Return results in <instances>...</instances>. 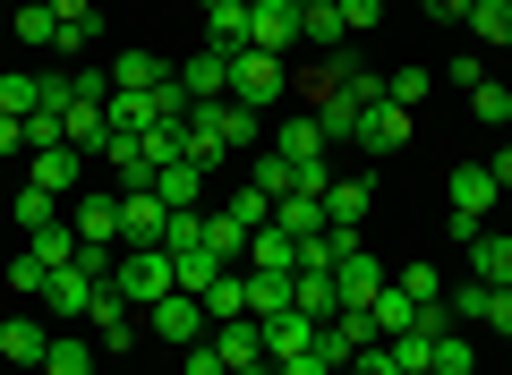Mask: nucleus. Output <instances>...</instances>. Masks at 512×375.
<instances>
[{"label":"nucleus","instance_id":"f257e3e1","mask_svg":"<svg viewBox=\"0 0 512 375\" xmlns=\"http://www.w3.org/2000/svg\"><path fill=\"white\" fill-rule=\"evenodd\" d=\"M111 290H120L137 316H146L154 299H171V290H180V273H171V256H163V248H128L120 265H111Z\"/></svg>","mask_w":512,"mask_h":375},{"label":"nucleus","instance_id":"f03ea898","mask_svg":"<svg viewBox=\"0 0 512 375\" xmlns=\"http://www.w3.org/2000/svg\"><path fill=\"white\" fill-rule=\"evenodd\" d=\"M282 94H291V69H282L274 52H231V103H248V111H274Z\"/></svg>","mask_w":512,"mask_h":375},{"label":"nucleus","instance_id":"7ed1b4c3","mask_svg":"<svg viewBox=\"0 0 512 375\" xmlns=\"http://www.w3.org/2000/svg\"><path fill=\"white\" fill-rule=\"evenodd\" d=\"M495 197H504V188H495V171H487V162H461V171H453V239H461V248H470V239H478V222L495 214Z\"/></svg>","mask_w":512,"mask_h":375},{"label":"nucleus","instance_id":"20e7f679","mask_svg":"<svg viewBox=\"0 0 512 375\" xmlns=\"http://www.w3.org/2000/svg\"><path fill=\"white\" fill-rule=\"evenodd\" d=\"M86 324H94V350H111V358H128L137 350V333H146V316H137V307L120 299V290H94V307H86Z\"/></svg>","mask_w":512,"mask_h":375},{"label":"nucleus","instance_id":"39448f33","mask_svg":"<svg viewBox=\"0 0 512 375\" xmlns=\"http://www.w3.org/2000/svg\"><path fill=\"white\" fill-rule=\"evenodd\" d=\"M146 333H163V341H180V350H188V341L214 333V316H205L197 290H171V299H154V307H146Z\"/></svg>","mask_w":512,"mask_h":375},{"label":"nucleus","instance_id":"423d86ee","mask_svg":"<svg viewBox=\"0 0 512 375\" xmlns=\"http://www.w3.org/2000/svg\"><path fill=\"white\" fill-rule=\"evenodd\" d=\"M205 341L222 350V367H231V375H248V367H274V358H265V324H256V316H231V324H214Z\"/></svg>","mask_w":512,"mask_h":375},{"label":"nucleus","instance_id":"0eeeda50","mask_svg":"<svg viewBox=\"0 0 512 375\" xmlns=\"http://www.w3.org/2000/svg\"><path fill=\"white\" fill-rule=\"evenodd\" d=\"M69 231L86 239V248H120V197H111V188H86L77 214H69Z\"/></svg>","mask_w":512,"mask_h":375},{"label":"nucleus","instance_id":"6e6552de","mask_svg":"<svg viewBox=\"0 0 512 375\" xmlns=\"http://www.w3.org/2000/svg\"><path fill=\"white\" fill-rule=\"evenodd\" d=\"M299 9H308V0H256V43L248 52H299Z\"/></svg>","mask_w":512,"mask_h":375},{"label":"nucleus","instance_id":"1a4fd4ad","mask_svg":"<svg viewBox=\"0 0 512 375\" xmlns=\"http://www.w3.org/2000/svg\"><path fill=\"white\" fill-rule=\"evenodd\" d=\"M77 179H86V154H77V145H43V154L26 162V188H43V197H69Z\"/></svg>","mask_w":512,"mask_h":375},{"label":"nucleus","instance_id":"9d476101","mask_svg":"<svg viewBox=\"0 0 512 375\" xmlns=\"http://www.w3.org/2000/svg\"><path fill=\"white\" fill-rule=\"evenodd\" d=\"M163 197L154 188H137V197H120V248H163Z\"/></svg>","mask_w":512,"mask_h":375},{"label":"nucleus","instance_id":"9b49d317","mask_svg":"<svg viewBox=\"0 0 512 375\" xmlns=\"http://www.w3.org/2000/svg\"><path fill=\"white\" fill-rule=\"evenodd\" d=\"M188 86V103H222V94H231V52H214V43H205V52H188V69H171Z\"/></svg>","mask_w":512,"mask_h":375},{"label":"nucleus","instance_id":"f8f14e48","mask_svg":"<svg viewBox=\"0 0 512 375\" xmlns=\"http://www.w3.org/2000/svg\"><path fill=\"white\" fill-rule=\"evenodd\" d=\"M43 350H52L43 316H0V358H9L18 375H35V367H43Z\"/></svg>","mask_w":512,"mask_h":375},{"label":"nucleus","instance_id":"ddd939ff","mask_svg":"<svg viewBox=\"0 0 512 375\" xmlns=\"http://www.w3.org/2000/svg\"><path fill=\"white\" fill-rule=\"evenodd\" d=\"M359 145H367V154H402V145H410V111L393 103V94H384V103H367V120H359Z\"/></svg>","mask_w":512,"mask_h":375},{"label":"nucleus","instance_id":"4468645a","mask_svg":"<svg viewBox=\"0 0 512 375\" xmlns=\"http://www.w3.org/2000/svg\"><path fill=\"white\" fill-rule=\"evenodd\" d=\"M333 282H342V307H376V290L393 282V273H384V256H342V265H333Z\"/></svg>","mask_w":512,"mask_h":375},{"label":"nucleus","instance_id":"2eb2a0df","mask_svg":"<svg viewBox=\"0 0 512 375\" xmlns=\"http://www.w3.org/2000/svg\"><path fill=\"white\" fill-rule=\"evenodd\" d=\"M197 120L214 128L231 154H256V111H248V103H231V94H222V103H197Z\"/></svg>","mask_w":512,"mask_h":375},{"label":"nucleus","instance_id":"dca6fc26","mask_svg":"<svg viewBox=\"0 0 512 375\" xmlns=\"http://www.w3.org/2000/svg\"><path fill=\"white\" fill-rule=\"evenodd\" d=\"M461 256H470V273H478V282L512 290V231H487V222H478V239H470Z\"/></svg>","mask_w":512,"mask_h":375},{"label":"nucleus","instance_id":"f3484780","mask_svg":"<svg viewBox=\"0 0 512 375\" xmlns=\"http://www.w3.org/2000/svg\"><path fill=\"white\" fill-rule=\"evenodd\" d=\"M154 197H163V214H197L205 205V171L197 162H163V171H154Z\"/></svg>","mask_w":512,"mask_h":375},{"label":"nucleus","instance_id":"a211bd4d","mask_svg":"<svg viewBox=\"0 0 512 375\" xmlns=\"http://www.w3.org/2000/svg\"><path fill=\"white\" fill-rule=\"evenodd\" d=\"M103 120H111V137H146L154 128V86H111Z\"/></svg>","mask_w":512,"mask_h":375},{"label":"nucleus","instance_id":"6ab92c4d","mask_svg":"<svg viewBox=\"0 0 512 375\" xmlns=\"http://www.w3.org/2000/svg\"><path fill=\"white\" fill-rule=\"evenodd\" d=\"M291 307H299V316H316V324L342 316V282H333V273H316V265H299V273H291Z\"/></svg>","mask_w":512,"mask_h":375},{"label":"nucleus","instance_id":"aec40b11","mask_svg":"<svg viewBox=\"0 0 512 375\" xmlns=\"http://www.w3.org/2000/svg\"><path fill=\"white\" fill-rule=\"evenodd\" d=\"M316 333H325L316 316L282 307V316H265V358H299V350H316Z\"/></svg>","mask_w":512,"mask_h":375},{"label":"nucleus","instance_id":"412c9836","mask_svg":"<svg viewBox=\"0 0 512 375\" xmlns=\"http://www.w3.org/2000/svg\"><path fill=\"white\" fill-rule=\"evenodd\" d=\"M205 35H214V52H248L256 43V9L248 0H222V9H205Z\"/></svg>","mask_w":512,"mask_h":375},{"label":"nucleus","instance_id":"4be33fe9","mask_svg":"<svg viewBox=\"0 0 512 375\" xmlns=\"http://www.w3.org/2000/svg\"><path fill=\"white\" fill-rule=\"evenodd\" d=\"M367 316H376V333H384V341H393V333H427V324H419V299H410L402 282H384Z\"/></svg>","mask_w":512,"mask_h":375},{"label":"nucleus","instance_id":"5701e85b","mask_svg":"<svg viewBox=\"0 0 512 375\" xmlns=\"http://www.w3.org/2000/svg\"><path fill=\"white\" fill-rule=\"evenodd\" d=\"M205 256H222V265H248V222L231 214V205H222V214H205Z\"/></svg>","mask_w":512,"mask_h":375},{"label":"nucleus","instance_id":"b1692460","mask_svg":"<svg viewBox=\"0 0 512 375\" xmlns=\"http://www.w3.org/2000/svg\"><path fill=\"white\" fill-rule=\"evenodd\" d=\"M248 265L256 273H299V239L265 222V231H248Z\"/></svg>","mask_w":512,"mask_h":375},{"label":"nucleus","instance_id":"393cba45","mask_svg":"<svg viewBox=\"0 0 512 375\" xmlns=\"http://www.w3.org/2000/svg\"><path fill=\"white\" fill-rule=\"evenodd\" d=\"M274 231H291V239H316V231H325V197H308V188L274 197Z\"/></svg>","mask_w":512,"mask_h":375},{"label":"nucleus","instance_id":"a878e982","mask_svg":"<svg viewBox=\"0 0 512 375\" xmlns=\"http://www.w3.org/2000/svg\"><path fill=\"white\" fill-rule=\"evenodd\" d=\"M299 43H316V52H342V43H350L342 9H333V0H308V9H299Z\"/></svg>","mask_w":512,"mask_h":375},{"label":"nucleus","instance_id":"bb28decb","mask_svg":"<svg viewBox=\"0 0 512 375\" xmlns=\"http://www.w3.org/2000/svg\"><path fill=\"white\" fill-rule=\"evenodd\" d=\"M359 120H367V103H350V94H325V103H316L325 145H359Z\"/></svg>","mask_w":512,"mask_h":375},{"label":"nucleus","instance_id":"cd10ccee","mask_svg":"<svg viewBox=\"0 0 512 375\" xmlns=\"http://www.w3.org/2000/svg\"><path fill=\"white\" fill-rule=\"evenodd\" d=\"M239 273H248V316H256V324L291 307V273H256V265H239Z\"/></svg>","mask_w":512,"mask_h":375},{"label":"nucleus","instance_id":"c85d7f7f","mask_svg":"<svg viewBox=\"0 0 512 375\" xmlns=\"http://www.w3.org/2000/svg\"><path fill=\"white\" fill-rule=\"evenodd\" d=\"M427 375H478V350L453 333V324H444V333L427 341Z\"/></svg>","mask_w":512,"mask_h":375},{"label":"nucleus","instance_id":"c756f323","mask_svg":"<svg viewBox=\"0 0 512 375\" xmlns=\"http://www.w3.org/2000/svg\"><path fill=\"white\" fill-rule=\"evenodd\" d=\"M35 375H94V341L52 333V350H43V367H35Z\"/></svg>","mask_w":512,"mask_h":375},{"label":"nucleus","instance_id":"7c9ffc66","mask_svg":"<svg viewBox=\"0 0 512 375\" xmlns=\"http://www.w3.org/2000/svg\"><path fill=\"white\" fill-rule=\"evenodd\" d=\"M0 111H9V120H35V111H43V69L35 77H26V69L0 77Z\"/></svg>","mask_w":512,"mask_h":375},{"label":"nucleus","instance_id":"2f4dec72","mask_svg":"<svg viewBox=\"0 0 512 375\" xmlns=\"http://www.w3.org/2000/svg\"><path fill=\"white\" fill-rule=\"evenodd\" d=\"M461 26H470L478 43H495V52H504V43H512V0H470V18H461Z\"/></svg>","mask_w":512,"mask_h":375},{"label":"nucleus","instance_id":"473e14b6","mask_svg":"<svg viewBox=\"0 0 512 375\" xmlns=\"http://www.w3.org/2000/svg\"><path fill=\"white\" fill-rule=\"evenodd\" d=\"M274 154H291V162H325V128H316V111H308V120H282Z\"/></svg>","mask_w":512,"mask_h":375},{"label":"nucleus","instance_id":"72a5a7b5","mask_svg":"<svg viewBox=\"0 0 512 375\" xmlns=\"http://www.w3.org/2000/svg\"><path fill=\"white\" fill-rule=\"evenodd\" d=\"M205 316H214V324L248 316V273H214V290H205Z\"/></svg>","mask_w":512,"mask_h":375},{"label":"nucleus","instance_id":"f704fd0d","mask_svg":"<svg viewBox=\"0 0 512 375\" xmlns=\"http://www.w3.org/2000/svg\"><path fill=\"white\" fill-rule=\"evenodd\" d=\"M26 248H35V256H43V265H52V273H60V265H77V248H86V239H77V231H69V222H43V231H35V239H26Z\"/></svg>","mask_w":512,"mask_h":375},{"label":"nucleus","instance_id":"c9c22d12","mask_svg":"<svg viewBox=\"0 0 512 375\" xmlns=\"http://www.w3.org/2000/svg\"><path fill=\"white\" fill-rule=\"evenodd\" d=\"M325 222H350V231H359L367 222V179H333L325 188Z\"/></svg>","mask_w":512,"mask_h":375},{"label":"nucleus","instance_id":"e433bc0d","mask_svg":"<svg viewBox=\"0 0 512 375\" xmlns=\"http://www.w3.org/2000/svg\"><path fill=\"white\" fill-rule=\"evenodd\" d=\"M180 162H197V171H222V162H231V145H222L214 128H205L197 111H188V154H180Z\"/></svg>","mask_w":512,"mask_h":375},{"label":"nucleus","instance_id":"4c0bfd02","mask_svg":"<svg viewBox=\"0 0 512 375\" xmlns=\"http://www.w3.org/2000/svg\"><path fill=\"white\" fill-rule=\"evenodd\" d=\"M94 43H103V18H60V35H52V52H60V60H86Z\"/></svg>","mask_w":512,"mask_h":375},{"label":"nucleus","instance_id":"58836bf2","mask_svg":"<svg viewBox=\"0 0 512 375\" xmlns=\"http://www.w3.org/2000/svg\"><path fill=\"white\" fill-rule=\"evenodd\" d=\"M171 273H180V290H197V299H205V290H214V273H231V265H222V256H205V248H188V256H171Z\"/></svg>","mask_w":512,"mask_h":375},{"label":"nucleus","instance_id":"ea45409f","mask_svg":"<svg viewBox=\"0 0 512 375\" xmlns=\"http://www.w3.org/2000/svg\"><path fill=\"white\" fill-rule=\"evenodd\" d=\"M291 179H299V162L265 145V154H256V179H248V188H265V197H291Z\"/></svg>","mask_w":512,"mask_h":375},{"label":"nucleus","instance_id":"a19ab883","mask_svg":"<svg viewBox=\"0 0 512 375\" xmlns=\"http://www.w3.org/2000/svg\"><path fill=\"white\" fill-rule=\"evenodd\" d=\"M444 307H453V324H487V307H495V282H478V273H470V282H461Z\"/></svg>","mask_w":512,"mask_h":375},{"label":"nucleus","instance_id":"79ce46f5","mask_svg":"<svg viewBox=\"0 0 512 375\" xmlns=\"http://www.w3.org/2000/svg\"><path fill=\"white\" fill-rule=\"evenodd\" d=\"M470 111H478V128H512V86H470Z\"/></svg>","mask_w":512,"mask_h":375},{"label":"nucleus","instance_id":"37998d69","mask_svg":"<svg viewBox=\"0 0 512 375\" xmlns=\"http://www.w3.org/2000/svg\"><path fill=\"white\" fill-rule=\"evenodd\" d=\"M163 60H154V52H120V60H111V86H163Z\"/></svg>","mask_w":512,"mask_h":375},{"label":"nucleus","instance_id":"c03bdc74","mask_svg":"<svg viewBox=\"0 0 512 375\" xmlns=\"http://www.w3.org/2000/svg\"><path fill=\"white\" fill-rule=\"evenodd\" d=\"M52 35H60L52 0H26V9H18V43H35V52H52Z\"/></svg>","mask_w":512,"mask_h":375},{"label":"nucleus","instance_id":"a18cd8bd","mask_svg":"<svg viewBox=\"0 0 512 375\" xmlns=\"http://www.w3.org/2000/svg\"><path fill=\"white\" fill-rule=\"evenodd\" d=\"M427 86H436V69H419V60H402V69H393V86H384V94H393V103H402V111H419V103H427Z\"/></svg>","mask_w":512,"mask_h":375},{"label":"nucleus","instance_id":"49530a36","mask_svg":"<svg viewBox=\"0 0 512 375\" xmlns=\"http://www.w3.org/2000/svg\"><path fill=\"white\" fill-rule=\"evenodd\" d=\"M43 282H52V265H43L35 248H26V256H9V290H18V299H43Z\"/></svg>","mask_w":512,"mask_h":375},{"label":"nucleus","instance_id":"de8ad7c7","mask_svg":"<svg viewBox=\"0 0 512 375\" xmlns=\"http://www.w3.org/2000/svg\"><path fill=\"white\" fill-rule=\"evenodd\" d=\"M188 248H205V214H171L163 222V256H188Z\"/></svg>","mask_w":512,"mask_h":375},{"label":"nucleus","instance_id":"09e8293b","mask_svg":"<svg viewBox=\"0 0 512 375\" xmlns=\"http://www.w3.org/2000/svg\"><path fill=\"white\" fill-rule=\"evenodd\" d=\"M52 205H60V197H43V188H18V197H9V214H18L26 231H43V222H60Z\"/></svg>","mask_w":512,"mask_h":375},{"label":"nucleus","instance_id":"8fccbe9b","mask_svg":"<svg viewBox=\"0 0 512 375\" xmlns=\"http://www.w3.org/2000/svg\"><path fill=\"white\" fill-rule=\"evenodd\" d=\"M393 282H402V290H410L419 307H436V299H444V273H436V265H402Z\"/></svg>","mask_w":512,"mask_h":375},{"label":"nucleus","instance_id":"3c124183","mask_svg":"<svg viewBox=\"0 0 512 375\" xmlns=\"http://www.w3.org/2000/svg\"><path fill=\"white\" fill-rule=\"evenodd\" d=\"M231 214L248 222V231H265V222H274V197H265V188H239V197H231Z\"/></svg>","mask_w":512,"mask_h":375},{"label":"nucleus","instance_id":"603ef678","mask_svg":"<svg viewBox=\"0 0 512 375\" xmlns=\"http://www.w3.org/2000/svg\"><path fill=\"white\" fill-rule=\"evenodd\" d=\"M350 375H402V358H393V341H367V350L350 358Z\"/></svg>","mask_w":512,"mask_h":375},{"label":"nucleus","instance_id":"864d4df0","mask_svg":"<svg viewBox=\"0 0 512 375\" xmlns=\"http://www.w3.org/2000/svg\"><path fill=\"white\" fill-rule=\"evenodd\" d=\"M274 375H342L325 350H299V358H274Z\"/></svg>","mask_w":512,"mask_h":375},{"label":"nucleus","instance_id":"5fc2aeb1","mask_svg":"<svg viewBox=\"0 0 512 375\" xmlns=\"http://www.w3.org/2000/svg\"><path fill=\"white\" fill-rule=\"evenodd\" d=\"M333 9H342V26H350V35H367V26L384 18V0H333Z\"/></svg>","mask_w":512,"mask_h":375},{"label":"nucleus","instance_id":"6e6d98bb","mask_svg":"<svg viewBox=\"0 0 512 375\" xmlns=\"http://www.w3.org/2000/svg\"><path fill=\"white\" fill-rule=\"evenodd\" d=\"M188 375H231V367H222L214 341H188Z\"/></svg>","mask_w":512,"mask_h":375},{"label":"nucleus","instance_id":"4d7b16f0","mask_svg":"<svg viewBox=\"0 0 512 375\" xmlns=\"http://www.w3.org/2000/svg\"><path fill=\"white\" fill-rule=\"evenodd\" d=\"M444 77H453L461 94H470V86H487V69H478V52H453V69H444Z\"/></svg>","mask_w":512,"mask_h":375},{"label":"nucleus","instance_id":"13d9d810","mask_svg":"<svg viewBox=\"0 0 512 375\" xmlns=\"http://www.w3.org/2000/svg\"><path fill=\"white\" fill-rule=\"evenodd\" d=\"M419 9H427V18H444V26H461V18H470V0H419Z\"/></svg>","mask_w":512,"mask_h":375},{"label":"nucleus","instance_id":"bf43d9fd","mask_svg":"<svg viewBox=\"0 0 512 375\" xmlns=\"http://www.w3.org/2000/svg\"><path fill=\"white\" fill-rule=\"evenodd\" d=\"M487 324H495V333H512V290H495V307H487Z\"/></svg>","mask_w":512,"mask_h":375},{"label":"nucleus","instance_id":"052dcab7","mask_svg":"<svg viewBox=\"0 0 512 375\" xmlns=\"http://www.w3.org/2000/svg\"><path fill=\"white\" fill-rule=\"evenodd\" d=\"M52 18H94V0H52Z\"/></svg>","mask_w":512,"mask_h":375},{"label":"nucleus","instance_id":"680f3d73","mask_svg":"<svg viewBox=\"0 0 512 375\" xmlns=\"http://www.w3.org/2000/svg\"><path fill=\"white\" fill-rule=\"evenodd\" d=\"M197 9H222V0H197Z\"/></svg>","mask_w":512,"mask_h":375},{"label":"nucleus","instance_id":"e2e57ef3","mask_svg":"<svg viewBox=\"0 0 512 375\" xmlns=\"http://www.w3.org/2000/svg\"><path fill=\"white\" fill-rule=\"evenodd\" d=\"M248 375H274V367H248Z\"/></svg>","mask_w":512,"mask_h":375},{"label":"nucleus","instance_id":"0e129e2a","mask_svg":"<svg viewBox=\"0 0 512 375\" xmlns=\"http://www.w3.org/2000/svg\"><path fill=\"white\" fill-rule=\"evenodd\" d=\"M248 9H256V0H248Z\"/></svg>","mask_w":512,"mask_h":375}]
</instances>
